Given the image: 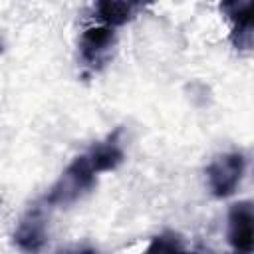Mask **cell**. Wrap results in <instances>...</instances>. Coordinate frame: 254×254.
Masks as SVG:
<instances>
[{
    "instance_id": "cell-6",
    "label": "cell",
    "mask_w": 254,
    "mask_h": 254,
    "mask_svg": "<svg viewBox=\"0 0 254 254\" xmlns=\"http://www.w3.org/2000/svg\"><path fill=\"white\" fill-rule=\"evenodd\" d=\"M95 169V173H107L121 165L123 161V147H121V129L117 127L113 133H109L103 141L95 143L85 153Z\"/></svg>"
},
{
    "instance_id": "cell-2",
    "label": "cell",
    "mask_w": 254,
    "mask_h": 254,
    "mask_svg": "<svg viewBox=\"0 0 254 254\" xmlns=\"http://www.w3.org/2000/svg\"><path fill=\"white\" fill-rule=\"evenodd\" d=\"M244 175V157L240 153L216 155L206 167V181L216 198L230 196Z\"/></svg>"
},
{
    "instance_id": "cell-1",
    "label": "cell",
    "mask_w": 254,
    "mask_h": 254,
    "mask_svg": "<svg viewBox=\"0 0 254 254\" xmlns=\"http://www.w3.org/2000/svg\"><path fill=\"white\" fill-rule=\"evenodd\" d=\"M95 179H97V173L89 157L79 155L67 165V169L52 185L44 202L48 206H69L95 187Z\"/></svg>"
},
{
    "instance_id": "cell-7",
    "label": "cell",
    "mask_w": 254,
    "mask_h": 254,
    "mask_svg": "<svg viewBox=\"0 0 254 254\" xmlns=\"http://www.w3.org/2000/svg\"><path fill=\"white\" fill-rule=\"evenodd\" d=\"M141 4L137 2H123V0H101L95 4L97 20L103 22V26L117 28L135 18Z\"/></svg>"
},
{
    "instance_id": "cell-4",
    "label": "cell",
    "mask_w": 254,
    "mask_h": 254,
    "mask_svg": "<svg viewBox=\"0 0 254 254\" xmlns=\"http://www.w3.org/2000/svg\"><path fill=\"white\" fill-rule=\"evenodd\" d=\"M115 44V32L109 26H89L79 36V58L85 67L99 69L105 64L111 48Z\"/></svg>"
},
{
    "instance_id": "cell-9",
    "label": "cell",
    "mask_w": 254,
    "mask_h": 254,
    "mask_svg": "<svg viewBox=\"0 0 254 254\" xmlns=\"http://www.w3.org/2000/svg\"><path fill=\"white\" fill-rule=\"evenodd\" d=\"M183 252L185 250H183V246H181L177 236L161 234V236H155L141 254H183Z\"/></svg>"
},
{
    "instance_id": "cell-10",
    "label": "cell",
    "mask_w": 254,
    "mask_h": 254,
    "mask_svg": "<svg viewBox=\"0 0 254 254\" xmlns=\"http://www.w3.org/2000/svg\"><path fill=\"white\" fill-rule=\"evenodd\" d=\"M73 254H97V252L91 250V248H87V250H79V252H73Z\"/></svg>"
},
{
    "instance_id": "cell-8",
    "label": "cell",
    "mask_w": 254,
    "mask_h": 254,
    "mask_svg": "<svg viewBox=\"0 0 254 254\" xmlns=\"http://www.w3.org/2000/svg\"><path fill=\"white\" fill-rule=\"evenodd\" d=\"M220 10L232 20L234 36H238V40L246 38L254 30V0H248V2H242V0L224 2L220 6Z\"/></svg>"
},
{
    "instance_id": "cell-3",
    "label": "cell",
    "mask_w": 254,
    "mask_h": 254,
    "mask_svg": "<svg viewBox=\"0 0 254 254\" xmlns=\"http://www.w3.org/2000/svg\"><path fill=\"white\" fill-rule=\"evenodd\" d=\"M226 240L234 254H254V202L240 200L228 208Z\"/></svg>"
},
{
    "instance_id": "cell-11",
    "label": "cell",
    "mask_w": 254,
    "mask_h": 254,
    "mask_svg": "<svg viewBox=\"0 0 254 254\" xmlns=\"http://www.w3.org/2000/svg\"><path fill=\"white\" fill-rule=\"evenodd\" d=\"M183 254H198V252H183Z\"/></svg>"
},
{
    "instance_id": "cell-5",
    "label": "cell",
    "mask_w": 254,
    "mask_h": 254,
    "mask_svg": "<svg viewBox=\"0 0 254 254\" xmlns=\"http://www.w3.org/2000/svg\"><path fill=\"white\" fill-rule=\"evenodd\" d=\"M48 240V220L42 206H32L18 222L14 230L16 246L26 254H38Z\"/></svg>"
}]
</instances>
